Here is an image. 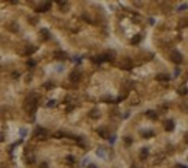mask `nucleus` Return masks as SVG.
<instances>
[{
	"label": "nucleus",
	"instance_id": "nucleus-1",
	"mask_svg": "<svg viewBox=\"0 0 188 168\" xmlns=\"http://www.w3.org/2000/svg\"><path fill=\"white\" fill-rule=\"evenodd\" d=\"M36 106H38V103H36V97L35 96H32L30 99H28L25 102V104H23V107H25V110L28 112V113H33V112L36 110Z\"/></svg>",
	"mask_w": 188,
	"mask_h": 168
},
{
	"label": "nucleus",
	"instance_id": "nucleus-2",
	"mask_svg": "<svg viewBox=\"0 0 188 168\" xmlns=\"http://www.w3.org/2000/svg\"><path fill=\"white\" fill-rule=\"evenodd\" d=\"M169 60H171L174 64H181V62H182V55H181V52H178V51H172L171 55H169Z\"/></svg>",
	"mask_w": 188,
	"mask_h": 168
},
{
	"label": "nucleus",
	"instance_id": "nucleus-3",
	"mask_svg": "<svg viewBox=\"0 0 188 168\" xmlns=\"http://www.w3.org/2000/svg\"><path fill=\"white\" fill-rule=\"evenodd\" d=\"M80 78H81V72H80V71H72V72L69 74V80L74 81V83L80 81Z\"/></svg>",
	"mask_w": 188,
	"mask_h": 168
},
{
	"label": "nucleus",
	"instance_id": "nucleus-4",
	"mask_svg": "<svg viewBox=\"0 0 188 168\" xmlns=\"http://www.w3.org/2000/svg\"><path fill=\"white\" fill-rule=\"evenodd\" d=\"M120 67H122L123 70H132V67H133V65H132V61H130L129 58H124V60L120 62Z\"/></svg>",
	"mask_w": 188,
	"mask_h": 168
},
{
	"label": "nucleus",
	"instance_id": "nucleus-5",
	"mask_svg": "<svg viewBox=\"0 0 188 168\" xmlns=\"http://www.w3.org/2000/svg\"><path fill=\"white\" fill-rule=\"evenodd\" d=\"M48 132H46V129H42V127H38L36 130H35V133H33V136L35 138H38V139H41V136H45Z\"/></svg>",
	"mask_w": 188,
	"mask_h": 168
},
{
	"label": "nucleus",
	"instance_id": "nucleus-6",
	"mask_svg": "<svg viewBox=\"0 0 188 168\" xmlns=\"http://www.w3.org/2000/svg\"><path fill=\"white\" fill-rule=\"evenodd\" d=\"M100 110L99 109H93V110H90V113H88V116L91 117V119H99L100 117Z\"/></svg>",
	"mask_w": 188,
	"mask_h": 168
},
{
	"label": "nucleus",
	"instance_id": "nucleus-7",
	"mask_svg": "<svg viewBox=\"0 0 188 168\" xmlns=\"http://www.w3.org/2000/svg\"><path fill=\"white\" fill-rule=\"evenodd\" d=\"M49 9H51V3H49V2H45L44 5H41L36 10H38V12H48Z\"/></svg>",
	"mask_w": 188,
	"mask_h": 168
},
{
	"label": "nucleus",
	"instance_id": "nucleus-8",
	"mask_svg": "<svg viewBox=\"0 0 188 168\" xmlns=\"http://www.w3.org/2000/svg\"><path fill=\"white\" fill-rule=\"evenodd\" d=\"M114 55H116V52L114 51H109V52H106L103 57H104V61H110V60H114Z\"/></svg>",
	"mask_w": 188,
	"mask_h": 168
},
{
	"label": "nucleus",
	"instance_id": "nucleus-9",
	"mask_svg": "<svg viewBox=\"0 0 188 168\" xmlns=\"http://www.w3.org/2000/svg\"><path fill=\"white\" fill-rule=\"evenodd\" d=\"M54 57H55L56 60H67V54L58 51V52H55V54H54Z\"/></svg>",
	"mask_w": 188,
	"mask_h": 168
},
{
	"label": "nucleus",
	"instance_id": "nucleus-10",
	"mask_svg": "<svg viewBox=\"0 0 188 168\" xmlns=\"http://www.w3.org/2000/svg\"><path fill=\"white\" fill-rule=\"evenodd\" d=\"M41 39H42V41L49 39V31H48V29H42V31H41Z\"/></svg>",
	"mask_w": 188,
	"mask_h": 168
},
{
	"label": "nucleus",
	"instance_id": "nucleus-11",
	"mask_svg": "<svg viewBox=\"0 0 188 168\" xmlns=\"http://www.w3.org/2000/svg\"><path fill=\"white\" fill-rule=\"evenodd\" d=\"M7 29L12 31V32H17V31H19V26H17L16 22H10V23L7 25Z\"/></svg>",
	"mask_w": 188,
	"mask_h": 168
},
{
	"label": "nucleus",
	"instance_id": "nucleus-12",
	"mask_svg": "<svg viewBox=\"0 0 188 168\" xmlns=\"http://www.w3.org/2000/svg\"><path fill=\"white\" fill-rule=\"evenodd\" d=\"M35 51H36V46H30V45H28V46L25 48V55H32Z\"/></svg>",
	"mask_w": 188,
	"mask_h": 168
},
{
	"label": "nucleus",
	"instance_id": "nucleus-13",
	"mask_svg": "<svg viewBox=\"0 0 188 168\" xmlns=\"http://www.w3.org/2000/svg\"><path fill=\"white\" fill-rule=\"evenodd\" d=\"M172 129H174V122L172 120L165 122V130H172Z\"/></svg>",
	"mask_w": 188,
	"mask_h": 168
},
{
	"label": "nucleus",
	"instance_id": "nucleus-14",
	"mask_svg": "<svg viewBox=\"0 0 188 168\" xmlns=\"http://www.w3.org/2000/svg\"><path fill=\"white\" fill-rule=\"evenodd\" d=\"M156 80H159V81H168L169 77L166 76V74H158V76H156Z\"/></svg>",
	"mask_w": 188,
	"mask_h": 168
},
{
	"label": "nucleus",
	"instance_id": "nucleus-15",
	"mask_svg": "<svg viewBox=\"0 0 188 168\" xmlns=\"http://www.w3.org/2000/svg\"><path fill=\"white\" fill-rule=\"evenodd\" d=\"M97 132H99V135H100V136H103V138H107V130H106L104 127H101V129H99V130H97Z\"/></svg>",
	"mask_w": 188,
	"mask_h": 168
},
{
	"label": "nucleus",
	"instance_id": "nucleus-16",
	"mask_svg": "<svg viewBox=\"0 0 188 168\" xmlns=\"http://www.w3.org/2000/svg\"><path fill=\"white\" fill-rule=\"evenodd\" d=\"M148 155H149V151H148L146 148H143V149H142V152H140V158H142V159H145Z\"/></svg>",
	"mask_w": 188,
	"mask_h": 168
},
{
	"label": "nucleus",
	"instance_id": "nucleus-17",
	"mask_svg": "<svg viewBox=\"0 0 188 168\" xmlns=\"http://www.w3.org/2000/svg\"><path fill=\"white\" fill-rule=\"evenodd\" d=\"M130 42L133 44V45H135V44H139V42H140V35H136V36H133Z\"/></svg>",
	"mask_w": 188,
	"mask_h": 168
},
{
	"label": "nucleus",
	"instance_id": "nucleus-18",
	"mask_svg": "<svg viewBox=\"0 0 188 168\" xmlns=\"http://www.w3.org/2000/svg\"><path fill=\"white\" fill-rule=\"evenodd\" d=\"M146 115H148V117H150V119H156V113H155V112H152V110L146 112Z\"/></svg>",
	"mask_w": 188,
	"mask_h": 168
},
{
	"label": "nucleus",
	"instance_id": "nucleus-19",
	"mask_svg": "<svg viewBox=\"0 0 188 168\" xmlns=\"http://www.w3.org/2000/svg\"><path fill=\"white\" fill-rule=\"evenodd\" d=\"M54 136H55V138H58V139H59L61 136H64V133H62V132H55V133H54Z\"/></svg>",
	"mask_w": 188,
	"mask_h": 168
},
{
	"label": "nucleus",
	"instance_id": "nucleus-20",
	"mask_svg": "<svg viewBox=\"0 0 188 168\" xmlns=\"http://www.w3.org/2000/svg\"><path fill=\"white\" fill-rule=\"evenodd\" d=\"M55 103H56L55 100H49V102H48V106H49V107H52V106H55Z\"/></svg>",
	"mask_w": 188,
	"mask_h": 168
},
{
	"label": "nucleus",
	"instance_id": "nucleus-21",
	"mask_svg": "<svg viewBox=\"0 0 188 168\" xmlns=\"http://www.w3.org/2000/svg\"><path fill=\"white\" fill-rule=\"evenodd\" d=\"M67 162H68V164H74V158H72V157H68V158H67Z\"/></svg>",
	"mask_w": 188,
	"mask_h": 168
},
{
	"label": "nucleus",
	"instance_id": "nucleus-22",
	"mask_svg": "<svg viewBox=\"0 0 188 168\" xmlns=\"http://www.w3.org/2000/svg\"><path fill=\"white\" fill-rule=\"evenodd\" d=\"M153 135V132H150V130H149V132H145L143 133V136H152Z\"/></svg>",
	"mask_w": 188,
	"mask_h": 168
},
{
	"label": "nucleus",
	"instance_id": "nucleus-23",
	"mask_svg": "<svg viewBox=\"0 0 188 168\" xmlns=\"http://www.w3.org/2000/svg\"><path fill=\"white\" fill-rule=\"evenodd\" d=\"M124 142H126L127 145H130V143H132V139H130V138H126V139H124Z\"/></svg>",
	"mask_w": 188,
	"mask_h": 168
},
{
	"label": "nucleus",
	"instance_id": "nucleus-24",
	"mask_svg": "<svg viewBox=\"0 0 188 168\" xmlns=\"http://www.w3.org/2000/svg\"><path fill=\"white\" fill-rule=\"evenodd\" d=\"M87 168H97V167L94 165V164H88V165H87Z\"/></svg>",
	"mask_w": 188,
	"mask_h": 168
},
{
	"label": "nucleus",
	"instance_id": "nucleus-25",
	"mask_svg": "<svg viewBox=\"0 0 188 168\" xmlns=\"http://www.w3.org/2000/svg\"><path fill=\"white\" fill-rule=\"evenodd\" d=\"M28 65H35V61H32V60H29V61H28Z\"/></svg>",
	"mask_w": 188,
	"mask_h": 168
},
{
	"label": "nucleus",
	"instance_id": "nucleus-26",
	"mask_svg": "<svg viewBox=\"0 0 188 168\" xmlns=\"http://www.w3.org/2000/svg\"><path fill=\"white\" fill-rule=\"evenodd\" d=\"M41 168H48V164H46V162H44V164H41Z\"/></svg>",
	"mask_w": 188,
	"mask_h": 168
},
{
	"label": "nucleus",
	"instance_id": "nucleus-27",
	"mask_svg": "<svg viewBox=\"0 0 188 168\" xmlns=\"http://www.w3.org/2000/svg\"><path fill=\"white\" fill-rule=\"evenodd\" d=\"M0 168H9V167H7L6 164H0Z\"/></svg>",
	"mask_w": 188,
	"mask_h": 168
},
{
	"label": "nucleus",
	"instance_id": "nucleus-28",
	"mask_svg": "<svg viewBox=\"0 0 188 168\" xmlns=\"http://www.w3.org/2000/svg\"><path fill=\"white\" fill-rule=\"evenodd\" d=\"M177 168H187V167H185V165H178Z\"/></svg>",
	"mask_w": 188,
	"mask_h": 168
},
{
	"label": "nucleus",
	"instance_id": "nucleus-29",
	"mask_svg": "<svg viewBox=\"0 0 188 168\" xmlns=\"http://www.w3.org/2000/svg\"><path fill=\"white\" fill-rule=\"evenodd\" d=\"M0 141H3V133H0Z\"/></svg>",
	"mask_w": 188,
	"mask_h": 168
},
{
	"label": "nucleus",
	"instance_id": "nucleus-30",
	"mask_svg": "<svg viewBox=\"0 0 188 168\" xmlns=\"http://www.w3.org/2000/svg\"><path fill=\"white\" fill-rule=\"evenodd\" d=\"M132 168H140V167H132Z\"/></svg>",
	"mask_w": 188,
	"mask_h": 168
}]
</instances>
